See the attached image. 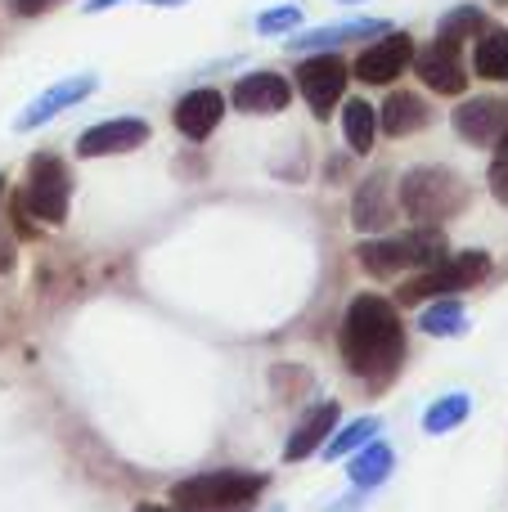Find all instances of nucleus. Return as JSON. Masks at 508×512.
<instances>
[{
    "label": "nucleus",
    "mask_w": 508,
    "mask_h": 512,
    "mask_svg": "<svg viewBox=\"0 0 508 512\" xmlns=\"http://www.w3.org/2000/svg\"><path fill=\"white\" fill-rule=\"evenodd\" d=\"M221 117H225V95L221 90H212V86H198V90H189L185 99H180L176 108H171V122H176V131L185 135V140H207V135L221 126Z\"/></svg>",
    "instance_id": "15"
},
{
    "label": "nucleus",
    "mask_w": 508,
    "mask_h": 512,
    "mask_svg": "<svg viewBox=\"0 0 508 512\" xmlns=\"http://www.w3.org/2000/svg\"><path fill=\"white\" fill-rule=\"evenodd\" d=\"M338 346L356 378H369L374 387L396 378V369L405 360V328H401V315H396V301L378 297V292L351 297Z\"/></svg>",
    "instance_id": "1"
},
{
    "label": "nucleus",
    "mask_w": 508,
    "mask_h": 512,
    "mask_svg": "<svg viewBox=\"0 0 508 512\" xmlns=\"http://www.w3.org/2000/svg\"><path fill=\"white\" fill-rule=\"evenodd\" d=\"M135 512H180V508L176 504H140Z\"/></svg>",
    "instance_id": "30"
},
{
    "label": "nucleus",
    "mask_w": 508,
    "mask_h": 512,
    "mask_svg": "<svg viewBox=\"0 0 508 512\" xmlns=\"http://www.w3.org/2000/svg\"><path fill=\"white\" fill-rule=\"evenodd\" d=\"M468 207V185L446 167H419L401 180V212L419 225H441Z\"/></svg>",
    "instance_id": "4"
},
{
    "label": "nucleus",
    "mask_w": 508,
    "mask_h": 512,
    "mask_svg": "<svg viewBox=\"0 0 508 512\" xmlns=\"http://www.w3.org/2000/svg\"><path fill=\"white\" fill-rule=\"evenodd\" d=\"M347 77H351L347 63H342L333 50H320V54H311V59L297 63V81H293V86H297V95L311 104V113L324 122V117L342 104Z\"/></svg>",
    "instance_id": "7"
},
{
    "label": "nucleus",
    "mask_w": 508,
    "mask_h": 512,
    "mask_svg": "<svg viewBox=\"0 0 508 512\" xmlns=\"http://www.w3.org/2000/svg\"><path fill=\"white\" fill-rule=\"evenodd\" d=\"M68 198H72V180L54 153H36L27 162V185H23V203L36 221L45 225H63L68 221Z\"/></svg>",
    "instance_id": "6"
},
{
    "label": "nucleus",
    "mask_w": 508,
    "mask_h": 512,
    "mask_svg": "<svg viewBox=\"0 0 508 512\" xmlns=\"http://www.w3.org/2000/svg\"><path fill=\"white\" fill-rule=\"evenodd\" d=\"M59 5V0H14V9L23 18H36V14H45V9H54Z\"/></svg>",
    "instance_id": "28"
},
{
    "label": "nucleus",
    "mask_w": 508,
    "mask_h": 512,
    "mask_svg": "<svg viewBox=\"0 0 508 512\" xmlns=\"http://www.w3.org/2000/svg\"><path fill=\"white\" fill-rule=\"evenodd\" d=\"M342 5H356V0H342Z\"/></svg>",
    "instance_id": "33"
},
{
    "label": "nucleus",
    "mask_w": 508,
    "mask_h": 512,
    "mask_svg": "<svg viewBox=\"0 0 508 512\" xmlns=\"http://www.w3.org/2000/svg\"><path fill=\"white\" fill-rule=\"evenodd\" d=\"M356 261L378 279H396L405 270H432L446 261V234L437 225H419L401 239H369L356 248Z\"/></svg>",
    "instance_id": "2"
},
{
    "label": "nucleus",
    "mask_w": 508,
    "mask_h": 512,
    "mask_svg": "<svg viewBox=\"0 0 508 512\" xmlns=\"http://www.w3.org/2000/svg\"><path fill=\"white\" fill-rule=\"evenodd\" d=\"M428 122H432V108H428V99L414 95V90H392L383 113H378V126H383L392 140H410V135H419Z\"/></svg>",
    "instance_id": "17"
},
{
    "label": "nucleus",
    "mask_w": 508,
    "mask_h": 512,
    "mask_svg": "<svg viewBox=\"0 0 508 512\" xmlns=\"http://www.w3.org/2000/svg\"><path fill=\"white\" fill-rule=\"evenodd\" d=\"M234 108L248 117H275L293 104V86L279 72H248V77L234 81Z\"/></svg>",
    "instance_id": "12"
},
{
    "label": "nucleus",
    "mask_w": 508,
    "mask_h": 512,
    "mask_svg": "<svg viewBox=\"0 0 508 512\" xmlns=\"http://www.w3.org/2000/svg\"><path fill=\"white\" fill-rule=\"evenodd\" d=\"M383 32H392L383 18H347V23H329V27H315V32L288 36V50H297V54H320V50H338V45L365 41V36H383Z\"/></svg>",
    "instance_id": "16"
},
{
    "label": "nucleus",
    "mask_w": 508,
    "mask_h": 512,
    "mask_svg": "<svg viewBox=\"0 0 508 512\" xmlns=\"http://www.w3.org/2000/svg\"><path fill=\"white\" fill-rule=\"evenodd\" d=\"M342 140H347V149L360 153V158L374 149V140H378L374 104H365V99H347V108H342Z\"/></svg>",
    "instance_id": "21"
},
{
    "label": "nucleus",
    "mask_w": 508,
    "mask_h": 512,
    "mask_svg": "<svg viewBox=\"0 0 508 512\" xmlns=\"http://www.w3.org/2000/svg\"><path fill=\"white\" fill-rule=\"evenodd\" d=\"M95 86H99V77H95V72H77V77H63V81H54L50 90H41V95H36L32 104H27L23 113L14 117V131H36V126L54 122V117H59V113H68L72 104H81V99H90V95H95Z\"/></svg>",
    "instance_id": "10"
},
{
    "label": "nucleus",
    "mask_w": 508,
    "mask_h": 512,
    "mask_svg": "<svg viewBox=\"0 0 508 512\" xmlns=\"http://www.w3.org/2000/svg\"><path fill=\"white\" fill-rule=\"evenodd\" d=\"M450 122H455L459 140L477 144V149H491V144H500V135L508 131V104L504 99H495V95L464 99Z\"/></svg>",
    "instance_id": "11"
},
{
    "label": "nucleus",
    "mask_w": 508,
    "mask_h": 512,
    "mask_svg": "<svg viewBox=\"0 0 508 512\" xmlns=\"http://www.w3.org/2000/svg\"><path fill=\"white\" fill-rule=\"evenodd\" d=\"M486 274H491V256L477 248L459 252V256H446L441 265H432V270H423L419 279H410L396 292V301L414 306V301H432V297H455V292H464V288H477Z\"/></svg>",
    "instance_id": "5"
},
{
    "label": "nucleus",
    "mask_w": 508,
    "mask_h": 512,
    "mask_svg": "<svg viewBox=\"0 0 508 512\" xmlns=\"http://www.w3.org/2000/svg\"><path fill=\"white\" fill-rule=\"evenodd\" d=\"M477 32H486V9L482 5H455L437 23V36H446V41H459V45H464L468 36H477Z\"/></svg>",
    "instance_id": "25"
},
{
    "label": "nucleus",
    "mask_w": 508,
    "mask_h": 512,
    "mask_svg": "<svg viewBox=\"0 0 508 512\" xmlns=\"http://www.w3.org/2000/svg\"><path fill=\"white\" fill-rule=\"evenodd\" d=\"M378 432H383V423H378V418H356V423H347V427H342V432L333 436V441L324 445L320 454H324V459H329V463L351 459V454H356L360 445H369V441H374Z\"/></svg>",
    "instance_id": "24"
},
{
    "label": "nucleus",
    "mask_w": 508,
    "mask_h": 512,
    "mask_svg": "<svg viewBox=\"0 0 508 512\" xmlns=\"http://www.w3.org/2000/svg\"><path fill=\"white\" fill-rule=\"evenodd\" d=\"M414 41L410 32H383L374 45H365V50L356 54V77L365 81V86H392L396 77H401L405 68H414Z\"/></svg>",
    "instance_id": "9"
},
{
    "label": "nucleus",
    "mask_w": 508,
    "mask_h": 512,
    "mask_svg": "<svg viewBox=\"0 0 508 512\" xmlns=\"http://www.w3.org/2000/svg\"><path fill=\"white\" fill-rule=\"evenodd\" d=\"M297 23H302V9L297 5H275V9H266V14H257L261 36H293Z\"/></svg>",
    "instance_id": "26"
},
{
    "label": "nucleus",
    "mask_w": 508,
    "mask_h": 512,
    "mask_svg": "<svg viewBox=\"0 0 508 512\" xmlns=\"http://www.w3.org/2000/svg\"><path fill=\"white\" fill-rule=\"evenodd\" d=\"M468 414H473V396H464V391H450V396L432 400L428 414H423V432L428 436H446L455 432L459 423H468Z\"/></svg>",
    "instance_id": "23"
},
{
    "label": "nucleus",
    "mask_w": 508,
    "mask_h": 512,
    "mask_svg": "<svg viewBox=\"0 0 508 512\" xmlns=\"http://www.w3.org/2000/svg\"><path fill=\"white\" fill-rule=\"evenodd\" d=\"M338 414L342 409L333 405V400H324V405H315L311 414L302 418V423L288 432V445H284V459L288 463H302V459H311L315 450H324V436L338 427Z\"/></svg>",
    "instance_id": "18"
},
{
    "label": "nucleus",
    "mask_w": 508,
    "mask_h": 512,
    "mask_svg": "<svg viewBox=\"0 0 508 512\" xmlns=\"http://www.w3.org/2000/svg\"><path fill=\"white\" fill-rule=\"evenodd\" d=\"M419 328L428 337H459V333H468V315L455 297H432L419 310Z\"/></svg>",
    "instance_id": "22"
},
{
    "label": "nucleus",
    "mask_w": 508,
    "mask_h": 512,
    "mask_svg": "<svg viewBox=\"0 0 508 512\" xmlns=\"http://www.w3.org/2000/svg\"><path fill=\"white\" fill-rule=\"evenodd\" d=\"M149 140V122L144 117H108L95 122L90 131H81L77 153L81 158H108V153H131Z\"/></svg>",
    "instance_id": "13"
},
{
    "label": "nucleus",
    "mask_w": 508,
    "mask_h": 512,
    "mask_svg": "<svg viewBox=\"0 0 508 512\" xmlns=\"http://www.w3.org/2000/svg\"><path fill=\"white\" fill-rule=\"evenodd\" d=\"M266 477L252 472H203L171 486V504L180 512H248L261 499Z\"/></svg>",
    "instance_id": "3"
},
{
    "label": "nucleus",
    "mask_w": 508,
    "mask_h": 512,
    "mask_svg": "<svg viewBox=\"0 0 508 512\" xmlns=\"http://www.w3.org/2000/svg\"><path fill=\"white\" fill-rule=\"evenodd\" d=\"M113 5H122V0H86L81 9H86V14H104V9H113Z\"/></svg>",
    "instance_id": "29"
},
{
    "label": "nucleus",
    "mask_w": 508,
    "mask_h": 512,
    "mask_svg": "<svg viewBox=\"0 0 508 512\" xmlns=\"http://www.w3.org/2000/svg\"><path fill=\"white\" fill-rule=\"evenodd\" d=\"M473 72L482 81H508V32L504 27H486L473 45Z\"/></svg>",
    "instance_id": "20"
},
{
    "label": "nucleus",
    "mask_w": 508,
    "mask_h": 512,
    "mask_svg": "<svg viewBox=\"0 0 508 512\" xmlns=\"http://www.w3.org/2000/svg\"><path fill=\"white\" fill-rule=\"evenodd\" d=\"M351 225L360 234H387L396 225V194H392V176H369L360 185L356 203H351Z\"/></svg>",
    "instance_id": "14"
},
{
    "label": "nucleus",
    "mask_w": 508,
    "mask_h": 512,
    "mask_svg": "<svg viewBox=\"0 0 508 512\" xmlns=\"http://www.w3.org/2000/svg\"><path fill=\"white\" fill-rule=\"evenodd\" d=\"M0 198H5V176H0Z\"/></svg>",
    "instance_id": "32"
},
{
    "label": "nucleus",
    "mask_w": 508,
    "mask_h": 512,
    "mask_svg": "<svg viewBox=\"0 0 508 512\" xmlns=\"http://www.w3.org/2000/svg\"><path fill=\"white\" fill-rule=\"evenodd\" d=\"M464 45L446 41V36H432L419 54H414V72L432 95H464L468 90V68H464Z\"/></svg>",
    "instance_id": "8"
},
{
    "label": "nucleus",
    "mask_w": 508,
    "mask_h": 512,
    "mask_svg": "<svg viewBox=\"0 0 508 512\" xmlns=\"http://www.w3.org/2000/svg\"><path fill=\"white\" fill-rule=\"evenodd\" d=\"M392 468H396V454H392V445H383L378 436L369 445H360V450L347 459V477L356 490H378L387 477H392Z\"/></svg>",
    "instance_id": "19"
},
{
    "label": "nucleus",
    "mask_w": 508,
    "mask_h": 512,
    "mask_svg": "<svg viewBox=\"0 0 508 512\" xmlns=\"http://www.w3.org/2000/svg\"><path fill=\"white\" fill-rule=\"evenodd\" d=\"M144 5H158V9H171V5H185V0H144Z\"/></svg>",
    "instance_id": "31"
},
{
    "label": "nucleus",
    "mask_w": 508,
    "mask_h": 512,
    "mask_svg": "<svg viewBox=\"0 0 508 512\" xmlns=\"http://www.w3.org/2000/svg\"><path fill=\"white\" fill-rule=\"evenodd\" d=\"M491 194L508 203V131L500 135V144H495V158H491Z\"/></svg>",
    "instance_id": "27"
}]
</instances>
